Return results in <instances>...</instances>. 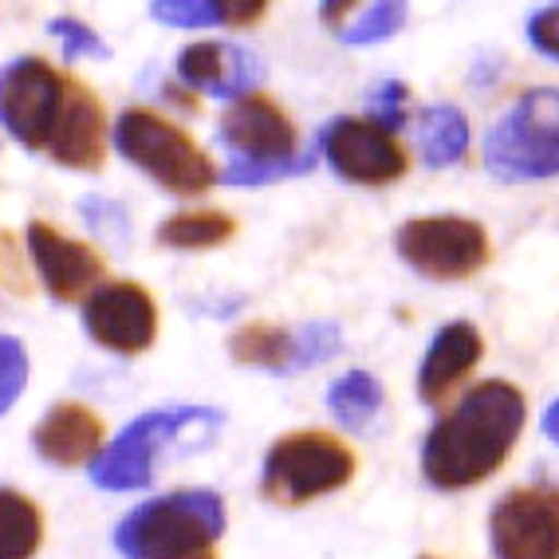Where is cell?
Wrapping results in <instances>:
<instances>
[{
	"instance_id": "obj_1",
	"label": "cell",
	"mask_w": 559,
	"mask_h": 559,
	"mask_svg": "<svg viewBox=\"0 0 559 559\" xmlns=\"http://www.w3.org/2000/svg\"><path fill=\"white\" fill-rule=\"evenodd\" d=\"M524 421H528V402L520 386L504 379L477 382L426 433L421 473L441 492L473 489L509 461L512 445L524 433Z\"/></svg>"
},
{
	"instance_id": "obj_2",
	"label": "cell",
	"mask_w": 559,
	"mask_h": 559,
	"mask_svg": "<svg viewBox=\"0 0 559 559\" xmlns=\"http://www.w3.org/2000/svg\"><path fill=\"white\" fill-rule=\"evenodd\" d=\"M225 536V500L217 492H166L115 528V548L127 559H217Z\"/></svg>"
},
{
	"instance_id": "obj_3",
	"label": "cell",
	"mask_w": 559,
	"mask_h": 559,
	"mask_svg": "<svg viewBox=\"0 0 559 559\" xmlns=\"http://www.w3.org/2000/svg\"><path fill=\"white\" fill-rule=\"evenodd\" d=\"M221 142L233 151L229 186H269L316 166V154L300 151V130L284 107L264 95H245L221 115Z\"/></svg>"
},
{
	"instance_id": "obj_4",
	"label": "cell",
	"mask_w": 559,
	"mask_h": 559,
	"mask_svg": "<svg viewBox=\"0 0 559 559\" xmlns=\"http://www.w3.org/2000/svg\"><path fill=\"white\" fill-rule=\"evenodd\" d=\"M221 426L217 409L205 406H170V409H151L142 414L119 433V438L103 445V453L91 461V480L107 492H130L146 489L158 473L162 453L170 450L174 441L193 438L201 445L213 438Z\"/></svg>"
},
{
	"instance_id": "obj_5",
	"label": "cell",
	"mask_w": 559,
	"mask_h": 559,
	"mask_svg": "<svg viewBox=\"0 0 559 559\" xmlns=\"http://www.w3.org/2000/svg\"><path fill=\"white\" fill-rule=\"evenodd\" d=\"M115 146L130 166H139L146 178H154L162 190L178 193V198H198L217 181L210 154L181 127L146 107L122 110L115 122Z\"/></svg>"
},
{
	"instance_id": "obj_6",
	"label": "cell",
	"mask_w": 559,
	"mask_h": 559,
	"mask_svg": "<svg viewBox=\"0 0 559 559\" xmlns=\"http://www.w3.org/2000/svg\"><path fill=\"white\" fill-rule=\"evenodd\" d=\"M485 166L500 181H544L559 174V91L536 87L485 134Z\"/></svg>"
},
{
	"instance_id": "obj_7",
	"label": "cell",
	"mask_w": 559,
	"mask_h": 559,
	"mask_svg": "<svg viewBox=\"0 0 559 559\" xmlns=\"http://www.w3.org/2000/svg\"><path fill=\"white\" fill-rule=\"evenodd\" d=\"M355 477V453L347 441L323 430H300L280 438L260 469V492L280 509H300L340 492Z\"/></svg>"
},
{
	"instance_id": "obj_8",
	"label": "cell",
	"mask_w": 559,
	"mask_h": 559,
	"mask_svg": "<svg viewBox=\"0 0 559 559\" xmlns=\"http://www.w3.org/2000/svg\"><path fill=\"white\" fill-rule=\"evenodd\" d=\"M63 95L68 75H60L40 56H21L0 71V127L28 151H48Z\"/></svg>"
},
{
	"instance_id": "obj_9",
	"label": "cell",
	"mask_w": 559,
	"mask_h": 559,
	"mask_svg": "<svg viewBox=\"0 0 559 559\" xmlns=\"http://www.w3.org/2000/svg\"><path fill=\"white\" fill-rule=\"evenodd\" d=\"M399 252L430 280H469L489 264V233L469 217H414L399 229Z\"/></svg>"
},
{
	"instance_id": "obj_10",
	"label": "cell",
	"mask_w": 559,
	"mask_h": 559,
	"mask_svg": "<svg viewBox=\"0 0 559 559\" xmlns=\"http://www.w3.org/2000/svg\"><path fill=\"white\" fill-rule=\"evenodd\" d=\"M320 151L331 170L355 186H390L406 174L402 142L374 119H355V115L331 119L320 130Z\"/></svg>"
},
{
	"instance_id": "obj_11",
	"label": "cell",
	"mask_w": 559,
	"mask_h": 559,
	"mask_svg": "<svg viewBox=\"0 0 559 559\" xmlns=\"http://www.w3.org/2000/svg\"><path fill=\"white\" fill-rule=\"evenodd\" d=\"M489 539L497 559H559V489H512L492 509Z\"/></svg>"
},
{
	"instance_id": "obj_12",
	"label": "cell",
	"mask_w": 559,
	"mask_h": 559,
	"mask_svg": "<svg viewBox=\"0 0 559 559\" xmlns=\"http://www.w3.org/2000/svg\"><path fill=\"white\" fill-rule=\"evenodd\" d=\"M83 328L115 355H142L158 340V304L134 280H110L83 304Z\"/></svg>"
},
{
	"instance_id": "obj_13",
	"label": "cell",
	"mask_w": 559,
	"mask_h": 559,
	"mask_svg": "<svg viewBox=\"0 0 559 559\" xmlns=\"http://www.w3.org/2000/svg\"><path fill=\"white\" fill-rule=\"evenodd\" d=\"M24 240H28L32 269L44 280V288H48L51 300H60V304L87 300L91 292L103 284L107 264H103L99 252L91 249V245H83V240L63 237L48 221H32Z\"/></svg>"
},
{
	"instance_id": "obj_14",
	"label": "cell",
	"mask_w": 559,
	"mask_h": 559,
	"mask_svg": "<svg viewBox=\"0 0 559 559\" xmlns=\"http://www.w3.org/2000/svg\"><path fill=\"white\" fill-rule=\"evenodd\" d=\"M48 154L68 170H99L107 158V115H103L99 95L80 80H68L60 119L51 130Z\"/></svg>"
},
{
	"instance_id": "obj_15",
	"label": "cell",
	"mask_w": 559,
	"mask_h": 559,
	"mask_svg": "<svg viewBox=\"0 0 559 559\" xmlns=\"http://www.w3.org/2000/svg\"><path fill=\"white\" fill-rule=\"evenodd\" d=\"M264 68L249 48L225 40H201L178 56V80L210 99H245L260 83Z\"/></svg>"
},
{
	"instance_id": "obj_16",
	"label": "cell",
	"mask_w": 559,
	"mask_h": 559,
	"mask_svg": "<svg viewBox=\"0 0 559 559\" xmlns=\"http://www.w3.org/2000/svg\"><path fill=\"white\" fill-rule=\"evenodd\" d=\"M103 438L107 426L91 406L83 402H60L44 414V421L32 430V445L48 465L60 469H75V465H91L103 453Z\"/></svg>"
},
{
	"instance_id": "obj_17",
	"label": "cell",
	"mask_w": 559,
	"mask_h": 559,
	"mask_svg": "<svg viewBox=\"0 0 559 559\" xmlns=\"http://www.w3.org/2000/svg\"><path fill=\"white\" fill-rule=\"evenodd\" d=\"M480 343L477 328L473 323H445L438 331V340L430 343L426 350V359H421L418 370V394L421 402H445L450 399V390L457 382H465V374H473V367L480 362Z\"/></svg>"
},
{
	"instance_id": "obj_18",
	"label": "cell",
	"mask_w": 559,
	"mask_h": 559,
	"mask_svg": "<svg viewBox=\"0 0 559 559\" xmlns=\"http://www.w3.org/2000/svg\"><path fill=\"white\" fill-rule=\"evenodd\" d=\"M418 151H421V162L441 170V166H453V162L465 158V146H469V122L461 115L457 107H426L418 115Z\"/></svg>"
},
{
	"instance_id": "obj_19",
	"label": "cell",
	"mask_w": 559,
	"mask_h": 559,
	"mask_svg": "<svg viewBox=\"0 0 559 559\" xmlns=\"http://www.w3.org/2000/svg\"><path fill=\"white\" fill-rule=\"evenodd\" d=\"M229 350L245 367L276 370V374L296 370V331H284L276 323H245L240 331H233Z\"/></svg>"
},
{
	"instance_id": "obj_20",
	"label": "cell",
	"mask_w": 559,
	"mask_h": 559,
	"mask_svg": "<svg viewBox=\"0 0 559 559\" xmlns=\"http://www.w3.org/2000/svg\"><path fill=\"white\" fill-rule=\"evenodd\" d=\"M44 544V512L32 497L0 489V559H36Z\"/></svg>"
},
{
	"instance_id": "obj_21",
	"label": "cell",
	"mask_w": 559,
	"mask_h": 559,
	"mask_svg": "<svg viewBox=\"0 0 559 559\" xmlns=\"http://www.w3.org/2000/svg\"><path fill=\"white\" fill-rule=\"evenodd\" d=\"M237 233V221L229 213H217V210H190V213H174L170 221H162L158 225V240L166 249H186V252H198V249H217L225 240Z\"/></svg>"
},
{
	"instance_id": "obj_22",
	"label": "cell",
	"mask_w": 559,
	"mask_h": 559,
	"mask_svg": "<svg viewBox=\"0 0 559 559\" xmlns=\"http://www.w3.org/2000/svg\"><path fill=\"white\" fill-rule=\"evenodd\" d=\"M328 409L343 421V426H350V430H362V426H367V421L382 409L379 379H374V374H367V370H350V374L335 379V382H331V390H328Z\"/></svg>"
},
{
	"instance_id": "obj_23",
	"label": "cell",
	"mask_w": 559,
	"mask_h": 559,
	"mask_svg": "<svg viewBox=\"0 0 559 559\" xmlns=\"http://www.w3.org/2000/svg\"><path fill=\"white\" fill-rule=\"evenodd\" d=\"M402 24H406V0H374L359 21L343 32V44L367 48V44H379V40H386V36H394Z\"/></svg>"
},
{
	"instance_id": "obj_24",
	"label": "cell",
	"mask_w": 559,
	"mask_h": 559,
	"mask_svg": "<svg viewBox=\"0 0 559 559\" xmlns=\"http://www.w3.org/2000/svg\"><path fill=\"white\" fill-rule=\"evenodd\" d=\"M151 16L170 28H213L225 24L221 0H151Z\"/></svg>"
},
{
	"instance_id": "obj_25",
	"label": "cell",
	"mask_w": 559,
	"mask_h": 559,
	"mask_svg": "<svg viewBox=\"0 0 559 559\" xmlns=\"http://www.w3.org/2000/svg\"><path fill=\"white\" fill-rule=\"evenodd\" d=\"M28 386V350L16 335H0V418L21 402Z\"/></svg>"
},
{
	"instance_id": "obj_26",
	"label": "cell",
	"mask_w": 559,
	"mask_h": 559,
	"mask_svg": "<svg viewBox=\"0 0 559 559\" xmlns=\"http://www.w3.org/2000/svg\"><path fill=\"white\" fill-rule=\"evenodd\" d=\"M340 347H343V335L335 323H308V328L296 331V370L331 359Z\"/></svg>"
},
{
	"instance_id": "obj_27",
	"label": "cell",
	"mask_w": 559,
	"mask_h": 559,
	"mask_svg": "<svg viewBox=\"0 0 559 559\" xmlns=\"http://www.w3.org/2000/svg\"><path fill=\"white\" fill-rule=\"evenodd\" d=\"M406 95L409 91L402 87L399 80H386V83H379V87L370 91L367 95V107H370V119L379 122V127H386L390 134L406 122Z\"/></svg>"
},
{
	"instance_id": "obj_28",
	"label": "cell",
	"mask_w": 559,
	"mask_h": 559,
	"mask_svg": "<svg viewBox=\"0 0 559 559\" xmlns=\"http://www.w3.org/2000/svg\"><path fill=\"white\" fill-rule=\"evenodd\" d=\"M48 32L63 40V51H68V60H80V56H95V60H103V56H107V44H103L99 36H95V32H91L83 21L60 16V21L48 24Z\"/></svg>"
},
{
	"instance_id": "obj_29",
	"label": "cell",
	"mask_w": 559,
	"mask_h": 559,
	"mask_svg": "<svg viewBox=\"0 0 559 559\" xmlns=\"http://www.w3.org/2000/svg\"><path fill=\"white\" fill-rule=\"evenodd\" d=\"M0 284L16 292V296H28L32 292V272L24 264L21 240L12 237V233H0Z\"/></svg>"
},
{
	"instance_id": "obj_30",
	"label": "cell",
	"mask_w": 559,
	"mask_h": 559,
	"mask_svg": "<svg viewBox=\"0 0 559 559\" xmlns=\"http://www.w3.org/2000/svg\"><path fill=\"white\" fill-rule=\"evenodd\" d=\"M83 221H87L91 229L99 233V237H110L115 245L127 240V213L107 198H83Z\"/></svg>"
},
{
	"instance_id": "obj_31",
	"label": "cell",
	"mask_w": 559,
	"mask_h": 559,
	"mask_svg": "<svg viewBox=\"0 0 559 559\" xmlns=\"http://www.w3.org/2000/svg\"><path fill=\"white\" fill-rule=\"evenodd\" d=\"M528 36H532V44H536V51H544L548 60H559V4L532 16Z\"/></svg>"
},
{
	"instance_id": "obj_32",
	"label": "cell",
	"mask_w": 559,
	"mask_h": 559,
	"mask_svg": "<svg viewBox=\"0 0 559 559\" xmlns=\"http://www.w3.org/2000/svg\"><path fill=\"white\" fill-rule=\"evenodd\" d=\"M269 0H221V12H225V24L233 28H249L264 16Z\"/></svg>"
},
{
	"instance_id": "obj_33",
	"label": "cell",
	"mask_w": 559,
	"mask_h": 559,
	"mask_svg": "<svg viewBox=\"0 0 559 559\" xmlns=\"http://www.w3.org/2000/svg\"><path fill=\"white\" fill-rule=\"evenodd\" d=\"M355 4H359V0H320V12L328 24H340Z\"/></svg>"
},
{
	"instance_id": "obj_34",
	"label": "cell",
	"mask_w": 559,
	"mask_h": 559,
	"mask_svg": "<svg viewBox=\"0 0 559 559\" xmlns=\"http://www.w3.org/2000/svg\"><path fill=\"white\" fill-rule=\"evenodd\" d=\"M544 433L559 445V402H551L548 414H544Z\"/></svg>"
},
{
	"instance_id": "obj_35",
	"label": "cell",
	"mask_w": 559,
	"mask_h": 559,
	"mask_svg": "<svg viewBox=\"0 0 559 559\" xmlns=\"http://www.w3.org/2000/svg\"><path fill=\"white\" fill-rule=\"evenodd\" d=\"M421 559H433V556H421Z\"/></svg>"
}]
</instances>
